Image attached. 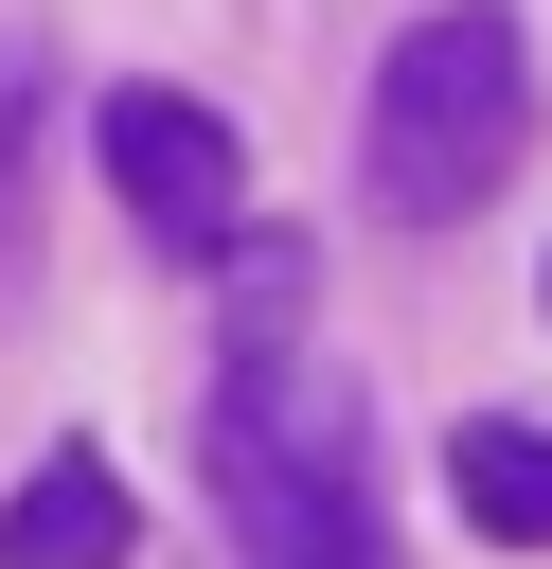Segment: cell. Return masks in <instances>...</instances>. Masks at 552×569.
I'll return each instance as SVG.
<instances>
[{
  "mask_svg": "<svg viewBox=\"0 0 552 569\" xmlns=\"http://www.w3.org/2000/svg\"><path fill=\"white\" fill-rule=\"evenodd\" d=\"M89 160H107V196H125L160 249H231V213H249V142H231V107H196V89H107V107H89Z\"/></svg>",
  "mask_w": 552,
  "mask_h": 569,
  "instance_id": "3957f363",
  "label": "cell"
},
{
  "mask_svg": "<svg viewBox=\"0 0 552 569\" xmlns=\"http://www.w3.org/2000/svg\"><path fill=\"white\" fill-rule=\"evenodd\" d=\"M125 551H142V516H125L107 445H53V462L0 498V569H125Z\"/></svg>",
  "mask_w": 552,
  "mask_h": 569,
  "instance_id": "277c9868",
  "label": "cell"
},
{
  "mask_svg": "<svg viewBox=\"0 0 552 569\" xmlns=\"http://www.w3.org/2000/svg\"><path fill=\"white\" fill-rule=\"evenodd\" d=\"M196 445H214V516H231V551H249V569H392V516H374L356 391H338V373H321L285 320L214 356V409H196Z\"/></svg>",
  "mask_w": 552,
  "mask_h": 569,
  "instance_id": "6da1fadb",
  "label": "cell"
},
{
  "mask_svg": "<svg viewBox=\"0 0 552 569\" xmlns=\"http://www.w3.org/2000/svg\"><path fill=\"white\" fill-rule=\"evenodd\" d=\"M534 142V18L516 0H427L392 53H374V124H356V178L392 231H463Z\"/></svg>",
  "mask_w": 552,
  "mask_h": 569,
  "instance_id": "7a4b0ae2",
  "label": "cell"
},
{
  "mask_svg": "<svg viewBox=\"0 0 552 569\" xmlns=\"http://www.w3.org/2000/svg\"><path fill=\"white\" fill-rule=\"evenodd\" d=\"M445 498H463V533H499V551H552V427L481 409V427L445 445Z\"/></svg>",
  "mask_w": 552,
  "mask_h": 569,
  "instance_id": "5b68a950",
  "label": "cell"
}]
</instances>
